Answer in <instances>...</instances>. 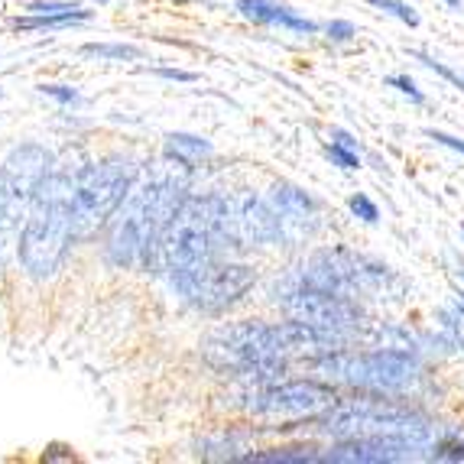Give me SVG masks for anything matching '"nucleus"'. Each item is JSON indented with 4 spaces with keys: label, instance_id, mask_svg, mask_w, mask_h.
Wrapping results in <instances>:
<instances>
[{
    "label": "nucleus",
    "instance_id": "b1692460",
    "mask_svg": "<svg viewBox=\"0 0 464 464\" xmlns=\"http://www.w3.org/2000/svg\"><path fill=\"white\" fill-rule=\"evenodd\" d=\"M322 33H325V39L334 43V46H348V43L357 39V26L351 24V20H328V24L322 26Z\"/></svg>",
    "mask_w": 464,
    "mask_h": 464
},
{
    "label": "nucleus",
    "instance_id": "6e6552de",
    "mask_svg": "<svg viewBox=\"0 0 464 464\" xmlns=\"http://www.w3.org/2000/svg\"><path fill=\"white\" fill-rule=\"evenodd\" d=\"M338 396V383L312 373V377L302 380L283 377L276 383H234L225 406L254 419H289V422H299V419H309L315 412L328 410Z\"/></svg>",
    "mask_w": 464,
    "mask_h": 464
},
{
    "label": "nucleus",
    "instance_id": "6ab92c4d",
    "mask_svg": "<svg viewBox=\"0 0 464 464\" xmlns=\"http://www.w3.org/2000/svg\"><path fill=\"white\" fill-rule=\"evenodd\" d=\"M410 59H416L422 69H429L432 75L445 78L451 88H458V92L464 94V72L461 69H455V65H449V63H441V59H435L432 53H422V49H410Z\"/></svg>",
    "mask_w": 464,
    "mask_h": 464
},
{
    "label": "nucleus",
    "instance_id": "a211bd4d",
    "mask_svg": "<svg viewBox=\"0 0 464 464\" xmlns=\"http://www.w3.org/2000/svg\"><path fill=\"white\" fill-rule=\"evenodd\" d=\"M82 55L98 59V63H137L143 49L133 46V43H85Z\"/></svg>",
    "mask_w": 464,
    "mask_h": 464
},
{
    "label": "nucleus",
    "instance_id": "e433bc0d",
    "mask_svg": "<svg viewBox=\"0 0 464 464\" xmlns=\"http://www.w3.org/2000/svg\"><path fill=\"white\" fill-rule=\"evenodd\" d=\"M0 94H4V88H0Z\"/></svg>",
    "mask_w": 464,
    "mask_h": 464
},
{
    "label": "nucleus",
    "instance_id": "f03ea898",
    "mask_svg": "<svg viewBox=\"0 0 464 464\" xmlns=\"http://www.w3.org/2000/svg\"><path fill=\"white\" fill-rule=\"evenodd\" d=\"M215 256H234L225 227V195L188 192L156 240L147 273L172 279Z\"/></svg>",
    "mask_w": 464,
    "mask_h": 464
},
{
    "label": "nucleus",
    "instance_id": "39448f33",
    "mask_svg": "<svg viewBox=\"0 0 464 464\" xmlns=\"http://www.w3.org/2000/svg\"><path fill=\"white\" fill-rule=\"evenodd\" d=\"M273 302H276V309L286 318H295V322H305V325L318 328L338 348H351L357 338H364L367 312L361 305V299L312 286V283H305L295 273V266H289L273 283Z\"/></svg>",
    "mask_w": 464,
    "mask_h": 464
},
{
    "label": "nucleus",
    "instance_id": "5701e85b",
    "mask_svg": "<svg viewBox=\"0 0 464 464\" xmlns=\"http://www.w3.org/2000/svg\"><path fill=\"white\" fill-rule=\"evenodd\" d=\"M325 156H328V163L338 166V169H344V172L361 169V150H348V147H341V143H332V140H328Z\"/></svg>",
    "mask_w": 464,
    "mask_h": 464
},
{
    "label": "nucleus",
    "instance_id": "f3484780",
    "mask_svg": "<svg viewBox=\"0 0 464 464\" xmlns=\"http://www.w3.org/2000/svg\"><path fill=\"white\" fill-rule=\"evenodd\" d=\"M426 461H445V464H461L464 461V429L445 426L426 449Z\"/></svg>",
    "mask_w": 464,
    "mask_h": 464
},
{
    "label": "nucleus",
    "instance_id": "c85d7f7f",
    "mask_svg": "<svg viewBox=\"0 0 464 464\" xmlns=\"http://www.w3.org/2000/svg\"><path fill=\"white\" fill-rule=\"evenodd\" d=\"M153 75L163 78V82H182V85H192V82H198V75H195V72L169 69V65H160V69H153Z\"/></svg>",
    "mask_w": 464,
    "mask_h": 464
},
{
    "label": "nucleus",
    "instance_id": "ddd939ff",
    "mask_svg": "<svg viewBox=\"0 0 464 464\" xmlns=\"http://www.w3.org/2000/svg\"><path fill=\"white\" fill-rule=\"evenodd\" d=\"M234 10L256 26H279V30L295 33V36H315V33H322V26L315 20L295 14L293 7L276 4V0H234Z\"/></svg>",
    "mask_w": 464,
    "mask_h": 464
},
{
    "label": "nucleus",
    "instance_id": "f257e3e1",
    "mask_svg": "<svg viewBox=\"0 0 464 464\" xmlns=\"http://www.w3.org/2000/svg\"><path fill=\"white\" fill-rule=\"evenodd\" d=\"M188 192L192 188H188L186 176H176V169H147L143 166L127 198L121 201V208L108 221L104 260L117 270H147L156 240Z\"/></svg>",
    "mask_w": 464,
    "mask_h": 464
},
{
    "label": "nucleus",
    "instance_id": "7c9ffc66",
    "mask_svg": "<svg viewBox=\"0 0 464 464\" xmlns=\"http://www.w3.org/2000/svg\"><path fill=\"white\" fill-rule=\"evenodd\" d=\"M449 264H451V273L461 279V286H464V256L461 254H449Z\"/></svg>",
    "mask_w": 464,
    "mask_h": 464
},
{
    "label": "nucleus",
    "instance_id": "a878e982",
    "mask_svg": "<svg viewBox=\"0 0 464 464\" xmlns=\"http://www.w3.org/2000/svg\"><path fill=\"white\" fill-rule=\"evenodd\" d=\"M36 92L53 98L59 108H78V104H82V94H78V88H72V85H39Z\"/></svg>",
    "mask_w": 464,
    "mask_h": 464
},
{
    "label": "nucleus",
    "instance_id": "20e7f679",
    "mask_svg": "<svg viewBox=\"0 0 464 464\" xmlns=\"http://www.w3.org/2000/svg\"><path fill=\"white\" fill-rule=\"evenodd\" d=\"M201 357L234 383H276L293 371L283 322H231L201 341Z\"/></svg>",
    "mask_w": 464,
    "mask_h": 464
},
{
    "label": "nucleus",
    "instance_id": "72a5a7b5",
    "mask_svg": "<svg viewBox=\"0 0 464 464\" xmlns=\"http://www.w3.org/2000/svg\"><path fill=\"white\" fill-rule=\"evenodd\" d=\"M169 4H179V7H182V4H192V0H169Z\"/></svg>",
    "mask_w": 464,
    "mask_h": 464
},
{
    "label": "nucleus",
    "instance_id": "aec40b11",
    "mask_svg": "<svg viewBox=\"0 0 464 464\" xmlns=\"http://www.w3.org/2000/svg\"><path fill=\"white\" fill-rule=\"evenodd\" d=\"M367 4H371L373 10H380V14L400 20L402 26H412V30L422 24V16H419V10L412 7L410 0H367Z\"/></svg>",
    "mask_w": 464,
    "mask_h": 464
},
{
    "label": "nucleus",
    "instance_id": "7ed1b4c3",
    "mask_svg": "<svg viewBox=\"0 0 464 464\" xmlns=\"http://www.w3.org/2000/svg\"><path fill=\"white\" fill-rule=\"evenodd\" d=\"M72 176H75V166L55 163L30 205L20 244H16V264L24 266L30 279H53L63 270L72 244L78 240L75 221H72Z\"/></svg>",
    "mask_w": 464,
    "mask_h": 464
},
{
    "label": "nucleus",
    "instance_id": "2eb2a0df",
    "mask_svg": "<svg viewBox=\"0 0 464 464\" xmlns=\"http://www.w3.org/2000/svg\"><path fill=\"white\" fill-rule=\"evenodd\" d=\"M325 449L312 441H289V445H273V449H250L240 458L244 464H312L322 461Z\"/></svg>",
    "mask_w": 464,
    "mask_h": 464
},
{
    "label": "nucleus",
    "instance_id": "393cba45",
    "mask_svg": "<svg viewBox=\"0 0 464 464\" xmlns=\"http://www.w3.org/2000/svg\"><path fill=\"white\" fill-rule=\"evenodd\" d=\"M435 328L449 332L451 338L464 341V318L458 315L455 309H451V302H449V305H441V309H435Z\"/></svg>",
    "mask_w": 464,
    "mask_h": 464
},
{
    "label": "nucleus",
    "instance_id": "9b49d317",
    "mask_svg": "<svg viewBox=\"0 0 464 464\" xmlns=\"http://www.w3.org/2000/svg\"><path fill=\"white\" fill-rule=\"evenodd\" d=\"M266 198H270L273 211H276L279 244L283 247H305L318 234V227H322V205H318V198L312 192H305L295 182L279 179V182L270 186Z\"/></svg>",
    "mask_w": 464,
    "mask_h": 464
},
{
    "label": "nucleus",
    "instance_id": "473e14b6",
    "mask_svg": "<svg viewBox=\"0 0 464 464\" xmlns=\"http://www.w3.org/2000/svg\"><path fill=\"white\" fill-rule=\"evenodd\" d=\"M439 4L445 10H455V14H458V10H464V0H439Z\"/></svg>",
    "mask_w": 464,
    "mask_h": 464
},
{
    "label": "nucleus",
    "instance_id": "f704fd0d",
    "mask_svg": "<svg viewBox=\"0 0 464 464\" xmlns=\"http://www.w3.org/2000/svg\"><path fill=\"white\" fill-rule=\"evenodd\" d=\"M94 4H111V0H94Z\"/></svg>",
    "mask_w": 464,
    "mask_h": 464
},
{
    "label": "nucleus",
    "instance_id": "2f4dec72",
    "mask_svg": "<svg viewBox=\"0 0 464 464\" xmlns=\"http://www.w3.org/2000/svg\"><path fill=\"white\" fill-rule=\"evenodd\" d=\"M449 302H451V309H455L458 315L464 318V286H458L455 293H451V299H449Z\"/></svg>",
    "mask_w": 464,
    "mask_h": 464
},
{
    "label": "nucleus",
    "instance_id": "412c9836",
    "mask_svg": "<svg viewBox=\"0 0 464 464\" xmlns=\"http://www.w3.org/2000/svg\"><path fill=\"white\" fill-rule=\"evenodd\" d=\"M387 88H393L400 98H406L410 104H416V108H422L426 104V92L419 88V82L412 75H406V72H396V75H387Z\"/></svg>",
    "mask_w": 464,
    "mask_h": 464
},
{
    "label": "nucleus",
    "instance_id": "4be33fe9",
    "mask_svg": "<svg viewBox=\"0 0 464 464\" xmlns=\"http://www.w3.org/2000/svg\"><path fill=\"white\" fill-rule=\"evenodd\" d=\"M348 211L357 218V221H364V225H380V205L364 192H354L348 198Z\"/></svg>",
    "mask_w": 464,
    "mask_h": 464
},
{
    "label": "nucleus",
    "instance_id": "9d476101",
    "mask_svg": "<svg viewBox=\"0 0 464 464\" xmlns=\"http://www.w3.org/2000/svg\"><path fill=\"white\" fill-rule=\"evenodd\" d=\"M225 227L234 254L254 247H273L279 244V221L266 195L254 188H237L225 195Z\"/></svg>",
    "mask_w": 464,
    "mask_h": 464
},
{
    "label": "nucleus",
    "instance_id": "0eeeda50",
    "mask_svg": "<svg viewBox=\"0 0 464 464\" xmlns=\"http://www.w3.org/2000/svg\"><path fill=\"white\" fill-rule=\"evenodd\" d=\"M53 166L55 156L36 140L14 147L0 163V273L16 256L30 205Z\"/></svg>",
    "mask_w": 464,
    "mask_h": 464
},
{
    "label": "nucleus",
    "instance_id": "1a4fd4ad",
    "mask_svg": "<svg viewBox=\"0 0 464 464\" xmlns=\"http://www.w3.org/2000/svg\"><path fill=\"white\" fill-rule=\"evenodd\" d=\"M166 283L188 309L201 315H221L247 299V293L256 286V270L234 256H215L208 264L192 266Z\"/></svg>",
    "mask_w": 464,
    "mask_h": 464
},
{
    "label": "nucleus",
    "instance_id": "423d86ee",
    "mask_svg": "<svg viewBox=\"0 0 464 464\" xmlns=\"http://www.w3.org/2000/svg\"><path fill=\"white\" fill-rule=\"evenodd\" d=\"M143 166L124 153H111L92 160L85 166H75L72 176V221H75V237L92 240L101 227H108L121 201L127 198L130 186L137 182Z\"/></svg>",
    "mask_w": 464,
    "mask_h": 464
},
{
    "label": "nucleus",
    "instance_id": "f8f14e48",
    "mask_svg": "<svg viewBox=\"0 0 464 464\" xmlns=\"http://www.w3.org/2000/svg\"><path fill=\"white\" fill-rule=\"evenodd\" d=\"M416 458V449L393 435H344L332 439L322 461L328 464H393Z\"/></svg>",
    "mask_w": 464,
    "mask_h": 464
},
{
    "label": "nucleus",
    "instance_id": "4468645a",
    "mask_svg": "<svg viewBox=\"0 0 464 464\" xmlns=\"http://www.w3.org/2000/svg\"><path fill=\"white\" fill-rule=\"evenodd\" d=\"M163 156L172 166H179V169L192 172L208 163L211 156H215V147H211V140L198 137V133L176 130L163 140Z\"/></svg>",
    "mask_w": 464,
    "mask_h": 464
},
{
    "label": "nucleus",
    "instance_id": "c9c22d12",
    "mask_svg": "<svg viewBox=\"0 0 464 464\" xmlns=\"http://www.w3.org/2000/svg\"><path fill=\"white\" fill-rule=\"evenodd\" d=\"M461 237H464V225H461Z\"/></svg>",
    "mask_w": 464,
    "mask_h": 464
},
{
    "label": "nucleus",
    "instance_id": "c756f323",
    "mask_svg": "<svg viewBox=\"0 0 464 464\" xmlns=\"http://www.w3.org/2000/svg\"><path fill=\"white\" fill-rule=\"evenodd\" d=\"M328 140H332V143H341V147H348V150H361V140H357L351 130H344V127H332Z\"/></svg>",
    "mask_w": 464,
    "mask_h": 464
},
{
    "label": "nucleus",
    "instance_id": "dca6fc26",
    "mask_svg": "<svg viewBox=\"0 0 464 464\" xmlns=\"http://www.w3.org/2000/svg\"><path fill=\"white\" fill-rule=\"evenodd\" d=\"M94 16V10H69V14H24L14 20V30L20 33H55V30H72V26L88 24Z\"/></svg>",
    "mask_w": 464,
    "mask_h": 464
},
{
    "label": "nucleus",
    "instance_id": "bb28decb",
    "mask_svg": "<svg viewBox=\"0 0 464 464\" xmlns=\"http://www.w3.org/2000/svg\"><path fill=\"white\" fill-rule=\"evenodd\" d=\"M426 137L432 140L435 147L451 150V153H458L464 160V137H455V133H449V130H435V127H426Z\"/></svg>",
    "mask_w": 464,
    "mask_h": 464
},
{
    "label": "nucleus",
    "instance_id": "cd10ccee",
    "mask_svg": "<svg viewBox=\"0 0 464 464\" xmlns=\"http://www.w3.org/2000/svg\"><path fill=\"white\" fill-rule=\"evenodd\" d=\"M78 7L82 4H69V0H33V4H26V14H69Z\"/></svg>",
    "mask_w": 464,
    "mask_h": 464
}]
</instances>
